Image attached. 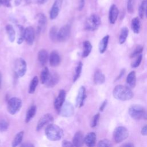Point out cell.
I'll use <instances>...</instances> for the list:
<instances>
[{"label": "cell", "instance_id": "48", "mask_svg": "<svg viewBox=\"0 0 147 147\" xmlns=\"http://www.w3.org/2000/svg\"><path fill=\"white\" fill-rule=\"evenodd\" d=\"M84 5V0H80V3H79V9L80 10H82Z\"/></svg>", "mask_w": 147, "mask_h": 147}, {"label": "cell", "instance_id": "28", "mask_svg": "<svg viewBox=\"0 0 147 147\" xmlns=\"http://www.w3.org/2000/svg\"><path fill=\"white\" fill-rule=\"evenodd\" d=\"M36 113V106L35 105L31 106L27 111L26 117H25V122L26 123L29 122L35 115Z\"/></svg>", "mask_w": 147, "mask_h": 147}, {"label": "cell", "instance_id": "44", "mask_svg": "<svg viewBox=\"0 0 147 147\" xmlns=\"http://www.w3.org/2000/svg\"><path fill=\"white\" fill-rule=\"evenodd\" d=\"M1 4L3 5L4 6L6 7H10V0H1Z\"/></svg>", "mask_w": 147, "mask_h": 147}, {"label": "cell", "instance_id": "31", "mask_svg": "<svg viewBox=\"0 0 147 147\" xmlns=\"http://www.w3.org/2000/svg\"><path fill=\"white\" fill-rule=\"evenodd\" d=\"M23 136H24V131H20L19 133H18L16 136L14 137L13 142H12V146H17L18 145H19L23 139Z\"/></svg>", "mask_w": 147, "mask_h": 147}, {"label": "cell", "instance_id": "40", "mask_svg": "<svg viewBox=\"0 0 147 147\" xmlns=\"http://www.w3.org/2000/svg\"><path fill=\"white\" fill-rule=\"evenodd\" d=\"M142 55L141 54L140 55H138V56H137V59L136 60H135V61L131 63V66L133 68H136L137 67H138L142 61Z\"/></svg>", "mask_w": 147, "mask_h": 147}, {"label": "cell", "instance_id": "16", "mask_svg": "<svg viewBox=\"0 0 147 147\" xmlns=\"http://www.w3.org/2000/svg\"><path fill=\"white\" fill-rule=\"evenodd\" d=\"M49 64L52 67L59 65L60 63V57L59 53L56 51H53L49 55Z\"/></svg>", "mask_w": 147, "mask_h": 147}, {"label": "cell", "instance_id": "26", "mask_svg": "<svg viewBox=\"0 0 147 147\" xmlns=\"http://www.w3.org/2000/svg\"><path fill=\"white\" fill-rule=\"evenodd\" d=\"M140 21L139 18L136 17L132 19L131 22V28L134 33H138L140 30Z\"/></svg>", "mask_w": 147, "mask_h": 147}, {"label": "cell", "instance_id": "52", "mask_svg": "<svg viewBox=\"0 0 147 147\" xmlns=\"http://www.w3.org/2000/svg\"><path fill=\"white\" fill-rule=\"evenodd\" d=\"M124 146H133L134 145L132 144H125V145H123Z\"/></svg>", "mask_w": 147, "mask_h": 147}, {"label": "cell", "instance_id": "41", "mask_svg": "<svg viewBox=\"0 0 147 147\" xmlns=\"http://www.w3.org/2000/svg\"><path fill=\"white\" fill-rule=\"evenodd\" d=\"M111 145V142L106 139H104L102 140H100L97 146H103V147H107V146H110Z\"/></svg>", "mask_w": 147, "mask_h": 147}, {"label": "cell", "instance_id": "20", "mask_svg": "<svg viewBox=\"0 0 147 147\" xmlns=\"http://www.w3.org/2000/svg\"><path fill=\"white\" fill-rule=\"evenodd\" d=\"M83 135L81 131H77L72 139V144L74 146H80L84 142Z\"/></svg>", "mask_w": 147, "mask_h": 147}, {"label": "cell", "instance_id": "51", "mask_svg": "<svg viewBox=\"0 0 147 147\" xmlns=\"http://www.w3.org/2000/svg\"><path fill=\"white\" fill-rule=\"evenodd\" d=\"M22 146H33V145L32 144H23V145H22Z\"/></svg>", "mask_w": 147, "mask_h": 147}, {"label": "cell", "instance_id": "2", "mask_svg": "<svg viewBox=\"0 0 147 147\" xmlns=\"http://www.w3.org/2000/svg\"><path fill=\"white\" fill-rule=\"evenodd\" d=\"M45 135L48 139L51 141H59L63 135V130L55 124H49L45 130Z\"/></svg>", "mask_w": 147, "mask_h": 147}, {"label": "cell", "instance_id": "23", "mask_svg": "<svg viewBox=\"0 0 147 147\" xmlns=\"http://www.w3.org/2000/svg\"><path fill=\"white\" fill-rule=\"evenodd\" d=\"M126 83L129 86V87L134 88L136 84V72L134 71H131L127 76Z\"/></svg>", "mask_w": 147, "mask_h": 147}, {"label": "cell", "instance_id": "25", "mask_svg": "<svg viewBox=\"0 0 147 147\" xmlns=\"http://www.w3.org/2000/svg\"><path fill=\"white\" fill-rule=\"evenodd\" d=\"M92 45L88 41H84L83 43V57H87L92 50Z\"/></svg>", "mask_w": 147, "mask_h": 147}, {"label": "cell", "instance_id": "33", "mask_svg": "<svg viewBox=\"0 0 147 147\" xmlns=\"http://www.w3.org/2000/svg\"><path fill=\"white\" fill-rule=\"evenodd\" d=\"M146 5H147V0L142 1L141 5H140V7L138 9V14H139V17L141 18H143L144 16H145Z\"/></svg>", "mask_w": 147, "mask_h": 147}, {"label": "cell", "instance_id": "55", "mask_svg": "<svg viewBox=\"0 0 147 147\" xmlns=\"http://www.w3.org/2000/svg\"><path fill=\"white\" fill-rule=\"evenodd\" d=\"M145 16L147 18V5H146V12H145Z\"/></svg>", "mask_w": 147, "mask_h": 147}, {"label": "cell", "instance_id": "46", "mask_svg": "<svg viewBox=\"0 0 147 147\" xmlns=\"http://www.w3.org/2000/svg\"><path fill=\"white\" fill-rule=\"evenodd\" d=\"M141 133L143 136H147V125H146L142 128Z\"/></svg>", "mask_w": 147, "mask_h": 147}, {"label": "cell", "instance_id": "22", "mask_svg": "<svg viewBox=\"0 0 147 147\" xmlns=\"http://www.w3.org/2000/svg\"><path fill=\"white\" fill-rule=\"evenodd\" d=\"M106 80L105 75L99 69L95 71L94 76V82L95 84H101L105 83Z\"/></svg>", "mask_w": 147, "mask_h": 147}, {"label": "cell", "instance_id": "39", "mask_svg": "<svg viewBox=\"0 0 147 147\" xmlns=\"http://www.w3.org/2000/svg\"><path fill=\"white\" fill-rule=\"evenodd\" d=\"M100 117V114L99 113H97L96 114H95L91 119V122H90V125L92 127H95L97 123L98 122L99 119Z\"/></svg>", "mask_w": 147, "mask_h": 147}, {"label": "cell", "instance_id": "4", "mask_svg": "<svg viewBox=\"0 0 147 147\" xmlns=\"http://www.w3.org/2000/svg\"><path fill=\"white\" fill-rule=\"evenodd\" d=\"M101 24L100 18L95 14L91 15L85 22V29L87 30L94 31L96 30Z\"/></svg>", "mask_w": 147, "mask_h": 147}, {"label": "cell", "instance_id": "30", "mask_svg": "<svg viewBox=\"0 0 147 147\" xmlns=\"http://www.w3.org/2000/svg\"><path fill=\"white\" fill-rule=\"evenodd\" d=\"M38 83V78L37 76H34L32 80L30 82V83L29 84V90L28 92L29 94H33L34 92L36 87Z\"/></svg>", "mask_w": 147, "mask_h": 147}, {"label": "cell", "instance_id": "54", "mask_svg": "<svg viewBox=\"0 0 147 147\" xmlns=\"http://www.w3.org/2000/svg\"><path fill=\"white\" fill-rule=\"evenodd\" d=\"M1 82H2V75H1V74L0 72V88H1Z\"/></svg>", "mask_w": 147, "mask_h": 147}, {"label": "cell", "instance_id": "53", "mask_svg": "<svg viewBox=\"0 0 147 147\" xmlns=\"http://www.w3.org/2000/svg\"><path fill=\"white\" fill-rule=\"evenodd\" d=\"M26 2L27 3H31V2H34V1H35V0H26Z\"/></svg>", "mask_w": 147, "mask_h": 147}, {"label": "cell", "instance_id": "8", "mask_svg": "<svg viewBox=\"0 0 147 147\" xmlns=\"http://www.w3.org/2000/svg\"><path fill=\"white\" fill-rule=\"evenodd\" d=\"M71 27L69 25H65L63 26L58 31L57 33V41L60 42H64L67 40L70 36Z\"/></svg>", "mask_w": 147, "mask_h": 147}, {"label": "cell", "instance_id": "18", "mask_svg": "<svg viewBox=\"0 0 147 147\" xmlns=\"http://www.w3.org/2000/svg\"><path fill=\"white\" fill-rule=\"evenodd\" d=\"M96 136L94 132L88 133L84 138V142L88 146H94L95 144Z\"/></svg>", "mask_w": 147, "mask_h": 147}, {"label": "cell", "instance_id": "27", "mask_svg": "<svg viewBox=\"0 0 147 147\" xmlns=\"http://www.w3.org/2000/svg\"><path fill=\"white\" fill-rule=\"evenodd\" d=\"M5 29H6V31L7 34L9 41L11 42H14L16 38V32L14 28L13 27V26L9 24L6 26Z\"/></svg>", "mask_w": 147, "mask_h": 147}, {"label": "cell", "instance_id": "10", "mask_svg": "<svg viewBox=\"0 0 147 147\" xmlns=\"http://www.w3.org/2000/svg\"><path fill=\"white\" fill-rule=\"evenodd\" d=\"M66 92L64 90H60L59 94L54 101V107L57 111L59 113L60 109L65 102Z\"/></svg>", "mask_w": 147, "mask_h": 147}, {"label": "cell", "instance_id": "49", "mask_svg": "<svg viewBox=\"0 0 147 147\" xmlns=\"http://www.w3.org/2000/svg\"><path fill=\"white\" fill-rule=\"evenodd\" d=\"M48 0H35V1L36 2H37L38 3H40V4H43L44 3H45Z\"/></svg>", "mask_w": 147, "mask_h": 147}, {"label": "cell", "instance_id": "34", "mask_svg": "<svg viewBox=\"0 0 147 147\" xmlns=\"http://www.w3.org/2000/svg\"><path fill=\"white\" fill-rule=\"evenodd\" d=\"M50 72L47 67H45L41 71L40 75V80L42 84H45L48 78Z\"/></svg>", "mask_w": 147, "mask_h": 147}, {"label": "cell", "instance_id": "43", "mask_svg": "<svg viewBox=\"0 0 147 147\" xmlns=\"http://www.w3.org/2000/svg\"><path fill=\"white\" fill-rule=\"evenodd\" d=\"M62 146H74L72 142L67 141V140H64L63 141V144H62Z\"/></svg>", "mask_w": 147, "mask_h": 147}, {"label": "cell", "instance_id": "38", "mask_svg": "<svg viewBox=\"0 0 147 147\" xmlns=\"http://www.w3.org/2000/svg\"><path fill=\"white\" fill-rule=\"evenodd\" d=\"M24 31L25 29L23 28L22 26H19V33H18V37L17 39V43L18 44H21L24 40Z\"/></svg>", "mask_w": 147, "mask_h": 147}, {"label": "cell", "instance_id": "35", "mask_svg": "<svg viewBox=\"0 0 147 147\" xmlns=\"http://www.w3.org/2000/svg\"><path fill=\"white\" fill-rule=\"evenodd\" d=\"M82 67H83L82 63L79 62L75 69V72L74 76V82L76 81L78 79V78L80 77L82 72Z\"/></svg>", "mask_w": 147, "mask_h": 147}, {"label": "cell", "instance_id": "15", "mask_svg": "<svg viewBox=\"0 0 147 147\" xmlns=\"http://www.w3.org/2000/svg\"><path fill=\"white\" fill-rule=\"evenodd\" d=\"M119 14V10L117 6L114 4L112 5L109 9V22L111 24H115Z\"/></svg>", "mask_w": 147, "mask_h": 147}, {"label": "cell", "instance_id": "14", "mask_svg": "<svg viewBox=\"0 0 147 147\" xmlns=\"http://www.w3.org/2000/svg\"><path fill=\"white\" fill-rule=\"evenodd\" d=\"M86 98V88L84 86H82L80 87L78 95L76 99V106L77 107H82L84 105V100Z\"/></svg>", "mask_w": 147, "mask_h": 147}, {"label": "cell", "instance_id": "13", "mask_svg": "<svg viewBox=\"0 0 147 147\" xmlns=\"http://www.w3.org/2000/svg\"><path fill=\"white\" fill-rule=\"evenodd\" d=\"M24 40L29 45H32L34 40V30L32 26H28L25 29Z\"/></svg>", "mask_w": 147, "mask_h": 147}, {"label": "cell", "instance_id": "36", "mask_svg": "<svg viewBox=\"0 0 147 147\" xmlns=\"http://www.w3.org/2000/svg\"><path fill=\"white\" fill-rule=\"evenodd\" d=\"M57 29L56 26H52L49 31V37L53 41L57 40Z\"/></svg>", "mask_w": 147, "mask_h": 147}, {"label": "cell", "instance_id": "47", "mask_svg": "<svg viewBox=\"0 0 147 147\" xmlns=\"http://www.w3.org/2000/svg\"><path fill=\"white\" fill-rule=\"evenodd\" d=\"M125 72V69H122V70L121 71V72H120V73H119V75L117 76V79H116V80H118L120 79L123 76V75H124Z\"/></svg>", "mask_w": 147, "mask_h": 147}, {"label": "cell", "instance_id": "57", "mask_svg": "<svg viewBox=\"0 0 147 147\" xmlns=\"http://www.w3.org/2000/svg\"><path fill=\"white\" fill-rule=\"evenodd\" d=\"M2 5V4H1V0H0V5Z\"/></svg>", "mask_w": 147, "mask_h": 147}, {"label": "cell", "instance_id": "1", "mask_svg": "<svg viewBox=\"0 0 147 147\" xmlns=\"http://www.w3.org/2000/svg\"><path fill=\"white\" fill-rule=\"evenodd\" d=\"M113 96L117 99L125 101L131 99L133 96V93L130 87L123 85H117L113 91Z\"/></svg>", "mask_w": 147, "mask_h": 147}, {"label": "cell", "instance_id": "45", "mask_svg": "<svg viewBox=\"0 0 147 147\" xmlns=\"http://www.w3.org/2000/svg\"><path fill=\"white\" fill-rule=\"evenodd\" d=\"M107 100H104V101L103 102V103L101 104V105H100V107H99V110H100V111H103L104 110L105 108L106 107V105H107Z\"/></svg>", "mask_w": 147, "mask_h": 147}, {"label": "cell", "instance_id": "42", "mask_svg": "<svg viewBox=\"0 0 147 147\" xmlns=\"http://www.w3.org/2000/svg\"><path fill=\"white\" fill-rule=\"evenodd\" d=\"M127 10L128 13L131 14L133 12V0H127Z\"/></svg>", "mask_w": 147, "mask_h": 147}, {"label": "cell", "instance_id": "12", "mask_svg": "<svg viewBox=\"0 0 147 147\" xmlns=\"http://www.w3.org/2000/svg\"><path fill=\"white\" fill-rule=\"evenodd\" d=\"M63 3V0H55L52 8L50 10L49 17L51 20L55 19L59 15L61 5Z\"/></svg>", "mask_w": 147, "mask_h": 147}, {"label": "cell", "instance_id": "9", "mask_svg": "<svg viewBox=\"0 0 147 147\" xmlns=\"http://www.w3.org/2000/svg\"><path fill=\"white\" fill-rule=\"evenodd\" d=\"M74 113V108L73 105L68 101L65 102L63 105L59 113L61 116L68 117L73 115Z\"/></svg>", "mask_w": 147, "mask_h": 147}, {"label": "cell", "instance_id": "17", "mask_svg": "<svg viewBox=\"0 0 147 147\" xmlns=\"http://www.w3.org/2000/svg\"><path fill=\"white\" fill-rule=\"evenodd\" d=\"M59 80V77L56 73L53 72L49 74L48 78L45 83V84L48 87H54L57 83H58Z\"/></svg>", "mask_w": 147, "mask_h": 147}, {"label": "cell", "instance_id": "29", "mask_svg": "<svg viewBox=\"0 0 147 147\" xmlns=\"http://www.w3.org/2000/svg\"><path fill=\"white\" fill-rule=\"evenodd\" d=\"M128 34H129L128 28L127 27H123L121 30L120 34L119 36V42L121 44H122L125 42L127 38V37L128 36Z\"/></svg>", "mask_w": 147, "mask_h": 147}, {"label": "cell", "instance_id": "7", "mask_svg": "<svg viewBox=\"0 0 147 147\" xmlns=\"http://www.w3.org/2000/svg\"><path fill=\"white\" fill-rule=\"evenodd\" d=\"M14 71L18 76H23L26 72V61L22 58L16 59L14 63Z\"/></svg>", "mask_w": 147, "mask_h": 147}, {"label": "cell", "instance_id": "24", "mask_svg": "<svg viewBox=\"0 0 147 147\" xmlns=\"http://www.w3.org/2000/svg\"><path fill=\"white\" fill-rule=\"evenodd\" d=\"M109 40V35H106L102 38L99 44V51L100 53H103L107 49Z\"/></svg>", "mask_w": 147, "mask_h": 147}, {"label": "cell", "instance_id": "11", "mask_svg": "<svg viewBox=\"0 0 147 147\" xmlns=\"http://www.w3.org/2000/svg\"><path fill=\"white\" fill-rule=\"evenodd\" d=\"M53 121V117L51 114H46L44 115L38 121L36 126L37 131L40 130L45 125L50 124Z\"/></svg>", "mask_w": 147, "mask_h": 147}, {"label": "cell", "instance_id": "56", "mask_svg": "<svg viewBox=\"0 0 147 147\" xmlns=\"http://www.w3.org/2000/svg\"><path fill=\"white\" fill-rule=\"evenodd\" d=\"M145 119H147V112L146 111V114L145 116Z\"/></svg>", "mask_w": 147, "mask_h": 147}, {"label": "cell", "instance_id": "6", "mask_svg": "<svg viewBox=\"0 0 147 147\" xmlns=\"http://www.w3.org/2000/svg\"><path fill=\"white\" fill-rule=\"evenodd\" d=\"M129 136V131L124 126L117 127L113 132L114 140L116 143H119L126 140Z\"/></svg>", "mask_w": 147, "mask_h": 147}, {"label": "cell", "instance_id": "50", "mask_svg": "<svg viewBox=\"0 0 147 147\" xmlns=\"http://www.w3.org/2000/svg\"><path fill=\"white\" fill-rule=\"evenodd\" d=\"M21 0H15V5L16 6H18L21 3Z\"/></svg>", "mask_w": 147, "mask_h": 147}, {"label": "cell", "instance_id": "21", "mask_svg": "<svg viewBox=\"0 0 147 147\" xmlns=\"http://www.w3.org/2000/svg\"><path fill=\"white\" fill-rule=\"evenodd\" d=\"M38 60L42 65L46 64L49 60V55L45 49H41L38 52Z\"/></svg>", "mask_w": 147, "mask_h": 147}, {"label": "cell", "instance_id": "3", "mask_svg": "<svg viewBox=\"0 0 147 147\" xmlns=\"http://www.w3.org/2000/svg\"><path fill=\"white\" fill-rule=\"evenodd\" d=\"M129 114L132 118L136 120H139L142 118H145L146 111L145 109L140 105H131L129 109Z\"/></svg>", "mask_w": 147, "mask_h": 147}, {"label": "cell", "instance_id": "19", "mask_svg": "<svg viewBox=\"0 0 147 147\" xmlns=\"http://www.w3.org/2000/svg\"><path fill=\"white\" fill-rule=\"evenodd\" d=\"M37 29L38 32L44 30L47 22V18L44 14L42 13L38 14L37 16Z\"/></svg>", "mask_w": 147, "mask_h": 147}, {"label": "cell", "instance_id": "37", "mask_svg": "<svg viewBox=\"0 0 147 147\" xmlns=\"http://www.w3.org/2000/svg\"><path fill=\"white\" fill-rule=\"evenodd\" d=\"M142 51H143V47H142L141 45H138L135 48V49L133 51V52L130 54V57L133 58V57L138 56V55L141 54Z\"/></svg>", "mask_w": 147, "mask_h": 147}, {"label": "cell", "instance_id": "5", "mask_svg": "<svg viewBox=\"0 0 147 147\" xmlns=\"http://www.w3.org/2000/svg\"><path fill=\"white\" fill-rule=\"evenodd\" d=\"M22 105V100L20 98L17 97L11 98L7 101V111L10 114L14 115L19 111Z\"/></svg>", "mask_w": 147, "mask_h": 147}, {"label": "cell", "instance_id": "32", "mask_svg": "<svg viewBox=\"0 0 147 147\" xmlns=\"http://www.w3.org/2000/svg\"><path fill=\"white\" fill-rule=\"evenodd\" d=\"M9 126V120L3 117H0V131L7 130Z\"/></svg>", "mask_w": 147, "mask_h": 147}]
</instances>
